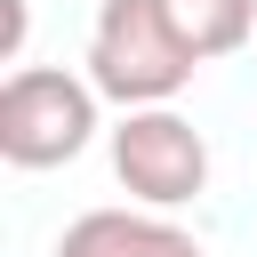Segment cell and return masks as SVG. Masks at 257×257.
I'll return each mask as SVG.
<instances>
[{
  "label": "cell",
  "instance_id": "obj_3",
  "mask_svg": "<svg viewBox=\"0 0 257 257\" xmlns=\"http://www.w3.org/2000/svg\"><path fill=\"white\" fill-rule=\"evenodd\" d=\"M112 177L128 185V201L145 209H185L201 185H209V145L185 112L169 104H137L120 128H112Z\"/></svg>",
  "mask_w": 257,
  "mask_h": 257
},
{
  "label": "cell",
  "instance_id": "obj_4",
  "mask_svg": "<svg viewBox=\"0 0 257 257\" xmlns=\"http://www.w3.org/2000/svg\"><path fill=\"white\" fill-rule=\"evenodd\" d=\"M56 257H209V249L161 209H88L64 225Z\"/></svg>",
  "mask_w": 257,
  "mask_h": 257
},
{
  "label": "cell",
  "instance_id": "obj_6",
  "mask_svg": "<svg viewBox=\"0 0 257 257\" xmlns=\"http://www.w3.org/2000/svg\"><path fill=\"white\" fill-rule=\"evenodd\" d=\"M24 48V0H0V56Z\"/></svg>",
  "mask_w": 257,
  "mask_h": 257
},
{
  "label": "cell",
  "instance_id": "obj_2",
  "mask_svg": "<svg viewBox=\"0 0 257 257\" xmlns=\"http://www.w3.org/2000/svg\"><path fill=\"white\" fill-rule=\"evenodd\" d=\"M96 80H72L56 64H16L0 80V161L16 169H64L96 137Z\"/></svg>",
  "mask_w": 257,
  "mask_h": 257
},
{
  "label": "cell",
  "instance_id": "obj_5",
  "mask_svg": "<svg viewBox=\"0 0 257 257\" xmlns=\"http://www.w3.org/2000/svg\"><path fill=\"white\" fill-rule=\"evenodd\" d=\"M161 16L177 24V40L209 64V56H233L249 32H257V0H161Z\"/></svg>",
  "mask_w": 257,
  "mask_h": 257
},
{
  "label": "cell",
  "instance_id": "obj_1",
  "mask_svg": "<svg viewBox=\"0 0 257 257\" xmlns=\"http://www.w3.org/2000/svg\"><path fill=\"white\" fill-rule=\"evenodd\" d=\"M193 48L177 40V24L161 16V0H104L96 8V32H88V80L112 96V104H169L185 80H193Z\"/></svg>",
  "mask_w": 257,
  "mask_h": 257
}]
</instances>
